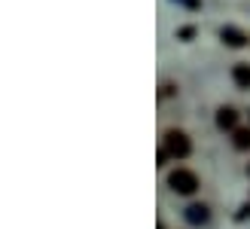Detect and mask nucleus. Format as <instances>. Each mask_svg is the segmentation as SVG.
Returning <instances> with one entry per match:
<instances>
[{
    "mask_svg": "<svg viewBox=\"0 0 250 229\" xmlns=\"http://www.w3.org/2000/svg\"><path fill=\"white\" fill-rule=\"evenodd\" d=\"M168 183H171L174 193L189 196V193H195V189H198V177H195V171H189V168H177V171L168 174Z\"/></svg>",
    "mask_w": 250,
    "mask_h": 229,
    "instance_id": "obj_1",
    "label": "nucleus"
},
{
    "mask_svg": "<svg viewBox=\"0 0 250 229\" xmlns=\"http://www.w3.org/2000/svg\"><path fill=\"white\" fill-rule=\"evenodd\" d=\"M165 153H168V156H174V159L189 156V137H186L183 132H177V129H171L165 135Z\"/></svg>",
    "mask_w": 250,
    "mask_h": 229,
    "instance_id": "obj_2",
    "label": "nucleus"
},
{
    "mask_svg": "<svg viewBox=\"0 0 250 229\" xmlns=\"http://www.w3.org/2000/svg\"><path fill=\"white\" fill-rule=\"evenodd\" d=\"M217 125L220 129H235V125H238V113H235V107H220L217 110Z\"/></svg>",
    "mask_w": 250,
    "mask_h": 229,
    "instance_id": "obj_3",
    "label": "nucleus"
},
{
    "mask_svg": "<svg viewBox=\"0 0 250 229\" xmlns=\"http://www.w3.org/2000/svg\"><path fill=\"white\" fill-rule=\"evenodd\" d=\"M208 205H189L186 208V220H189L192 226H202V223H208Z\"/></svg>",
    "mask_w": 250,
    "mask_h": 229,
    "instance_id": "obj_4",
    "label": "nucleus"
},
{
    "mask_svg": "<svg viewBox=\"0 0 250 229\" xmlns=\"http://www.w3.org/2000/svg\"><path fill=\"white\" fill-rule=\"evenodd\" d=\"M232 80L238 89H250V65H235L232 68Z\"/></svg>",
    "mask_w": 250,
    "mask_h": 229,
    "instance_id": "obj_5",
    "label": "nucleus"
},
{
    "mask_svg": "<svg viewBox=\"0 0 250 229\" xmlns=\"http://www.w3.org/2000/svg\"><path fill=\"white\" fill-rule=\"evenodd\" d=\"M220 37H223V40H226L229 46H244V43H247V37H244L241 31H235V28H223Z\"/></svg>",
    "mask_w": 250,
    "mask_h": 229,
    "instance_id": "obj_6",
    "label": "nucleus"
},
{
    "mask_svg": "<svg viewBox=\"0 0 250 229\" xmlns=\"http://www.w3.org/2000/svg\"><path fill=\"white\" fill-rule=\"evenodd\" d=\"M235 147L250 150V129H235Z\"/></svg>",
    "mask_w": 250,
    "mask_h": 229,
    "instance_id": "obj_7",
    "label": "nucleus"
}]
</instances>
